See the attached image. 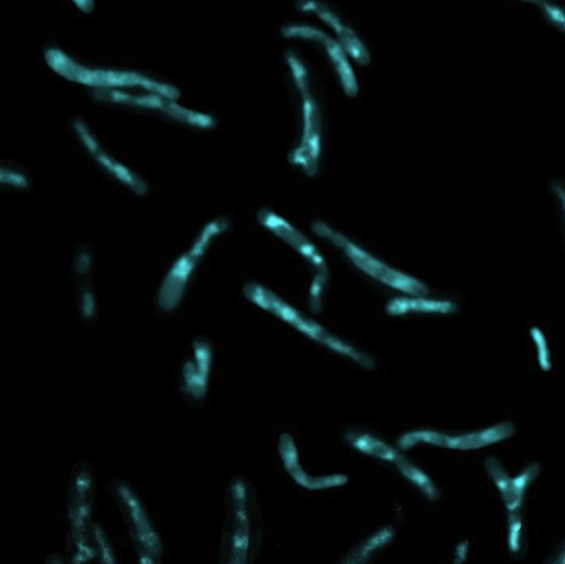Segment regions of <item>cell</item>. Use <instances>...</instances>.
<instances>
[{
  "label": "cell",
  "instance_id": "6da1fadb",
  "mask_svg": "<svg viewBox=\"0 0 565 564\" xmlns=\"http://www.w3.org/2000/svg\"><path fill=\"white\" fill-rule=\"evenodd\" d=\"M262 539L257 492L244 477H233L225 489L218 564H254Z\"/></svg>",
  "mask_w": 565,
  "mask_h": 564
},
{
  "label": "cell",
  "instance_id": "7a4b0ae2",
  "mask_svg": "<svg viewBox=\"0 0 565 564\" xmlns=\"http://www.w3.org/2000/svg\"><path fill=\"white\" fill-rule=\"evenodd\" d=\"M242 290L244 297L250 304L287 323L305 337L364 369L371 370L374 368V360L371 355L334 334L312 318L301 313L266 286L256 281H248Z\"/></svg>",
  "mask_w": 565,
  "mask_h": 564
},
{
  "label": "cell",
  "instance_id": "3957f363",
  "mask_svg": "<svg viewBox=\"0 0 565 564\" xmlns=\"http://www.w3.org/2000/svg\"><path fill=\"white\" fill-rule=\"evenodd\" d=\"M94 499V473L87 465L78 464L72 470L66 499L67 546L71 564L93 562Z\"/></svg>",
  "mask_w": 565,
  "mask_h": 564
},
{
  "label": "cell",
  "instance_id": "277c9868",
  "mask_svg": "<svg viewBox=\"0 0 565 564\" xmlns=\"http://www.w3.org/2000/svg\"><path fill=\"white\" fill-rule=\"evenodd\" d=\"M311 228L317 236L338 248L359 270L375 281L403 295L426 296L429 292L424 281L375 257L328 223L316 221Z\"/></svg>",
  "mask_w": 565,
  "mask_h": 564
},
{
  "label": "cell",
  "instance_id": "5b68a950",
  "mask_svg": "<svg viewBox=\"0 0 565 564\" xmlns=\"http://www.w3.org/2000/svg\"><path fill=\"white\" fill-rule=\"evenodd\" d=\"M286 58L300 93L302 110L301 136L298 145L289 155V161L307 175L313 177L319 169L321 152V110L311 92L310 76L302 61L291 51L287 53Z\"/></svg>",
  "mask_w": 565,
  "mask_h": 564
},
{
  "label": "cell",
  "instance_id": "8992f818",
  "mask_svg": "<svg viewBox=\"0 0 565 564\" xmlns=\"http://www.w3.org/2000/svg\"><path fill=\"white\" fill-rule=\"evenodd\" d=\"M224 219L207 222L195 236L190 247L183 252L164 274L157 291V305L162 311L173 310L181 301L190 278L212 242L226 231Z\"/></svg>",
  "mask_w": 565,
  "mask_h": 564
},
{
  "label": "cell",
  "instance_id": "52a82bcc",
  "mask_svg": "<svg viewBox=\"0 0 565 564\" xmlns=\"http://www.w3.org/2000/svg\"><path fill=\"white\" fill-rule=\"evenodd\" d=\"M345 440L355 450L394 467L428 500L435 501L438 499L439 489L434 480L419 466L408 459L399 448H395L385 440L359 429L348 430Z\"/></svg>",
  "mask_w": 565,
  "mask_h": 564
},
{
  "label": "cell",
  "instance_id": "ba28073f",
  "mask_svg": "<svg viewBox=\"0 0 565 564\" xmlns=\"http://www.w3.org/2000/svg\"><path fill=\"white\" fill-rule=\"evenodd\" d=\"M110 487L115 503L135 543L136 551L145 552L159 560L162 543L142 501L134 488L124 480H116Z\"/></svg>",
  "mask_w": 565,
  "mask_h": 564
},
{
  "label": "cell",
  "instance_id": "9c48e42d",
  "mask_svg": "<svg viewBox=\"0 0 565 564\" xmlns=\"http://www.w3.org/2000/svg\"><path fill=\"white\" fill-rule=\"evenodd\" d=\"M511 432L512 428L507 425L463 434H448L435 429L420 428L408 430L401 435L397 439V446L401 450H408L419 445L454 450H472L500 441L508 437Z\"/></svg>",
  "mask_w": 565,
  "mask_h": 564
},
{
  "label": "cell",
  "instance_id": "30bf717a",
  "mask_svg": "<svg viewBox=\"0 0 565 564\" xmlns=\"http://www.w3.org/2000/svg\"><path fill=\"white\" fill-rule=\"evenodd\" d=\"M281 34L287 39L310 41L322 46L340 79L344 93L350 97L356 96L359 83L349 61V55L334 38L308 24L286 25L281 29Z\"/></svg>",
  "mask_w": 565,
  "mask_h": 564
},
{
  "label": "cell",
  "instance_id": "8fae6325",
  "mask_svg": "<svg viewBox=\"0 0 565 564\" xmlns=\"http://www.w3.org/2000/svg\"><path fill=\"white\" fill-rule=\"evenodd\" d=\"M257 217L262 226L298 253L315 269V273H329L321 252L299 228L269 209H262Z\"/></svg>",
  "mask_w": 565,
  "mask_h": 564
},
{
  "label": "cell",
  "instance_id": "7c38bea8",
  "mask_svg": "<svg viewBox=\"0 0 565 564\" xmlns=\"http://www.w3.org/2000/svg\"><path fill=\"white\" fill-rule=\"evenodd\" d=\"M486 470L494 483L507 514L522 513L526 492L540 472L537 464H530L516 476H511L493 457L484 461Z\"/></svg>",
  "mask_w": 565,
  "mask_h": 564
},
{
  "label": "cell",
  "instance_id": "4fadbf2b",
  "mask_svg": "<svg viewBox=\"0 0 565 564\" xmlns=\"http://www.w3.org/2000/svg\"><path fill=\"white\" fill-rule=\"evenodd\" d=\"M278 455L282 468L291 480L309 491H320L343 487L349 482L344 473L311 475L302 466L295 438L289 433H282L278 438Z\"/></svg>",
  "mask_w": 565,
  "mask_h": 564
},
{
  "label": "cell",
  "instance_id": "5bb4252c",
  "mask_svg": "<svg viewBox=\"0 0 565 564\" xmlns=\"http://www.w3.org/2000/svg\"><path fill=\"white\" fill-rule=\"evenodd\" d=\"M72 126L82 146L102 169L137 194H143L147 191L145 181L107 152L82 119L74 120Z\"/></svg>",
  "mask_w": 565,
  "mask_h": 564
},
{
  "label": "cell",
  "instance_id": "9a60e30c",
  "mask_svg": "<svg viewBox=\"0 0 565 564\" xmlns=\"http://www.w3.org/2000/svg\"><path fill=\"white\" fill-rule=\"evenodd\" d=\"M300 10L315 13L335 34V40L344 52L358 64L367 65L371 55L358 33L348 25L332 9L319 1H301Z\"/></svg>",
  "mask_w": 565,
  "mask_h": 564
},
{
  "label": "cell",
  "instance_id": "2e32d148",
  "mask_svg": "<svg viewBox=\"0 0 565 564\" xmlns=\"http://www.w3.org/2000/svg\"><path fill=\"white\" fill-rule=\"evenodd\" d=\"M456 310V305L448 299L426 296L398 295L385 305V311L392 317L407 315H448Z\"/></svg>",
  "mask_w": 565,
  "mask_h": 564
},
{
  "label": "cell",
  "instance_id": "e0dca14e",
  "mask_svg": "<svg viewBox=\"0 0 565 564\" xmlns=\"http://www.w3.org/2000/svg\"><path fill=\"white\" fill-rule=\"evenodd\" d=\"M393 525H382L354 544L338 564H371L372 561L394 540Z\"/></svg>",
  "mask_w": 565,
  "mask_h": 564
},
{
  "label": "cell",
  "instance_id": "ac0fdd59",
  "mask_svg": "<svg viewBox=\"0 0 565 564\" xmlns=\"http://www.w3.org/2000/svg\"><path fill=\"white\" fill-rule=\"evenodd\" d=\"M207 384L209 379L199 372L192 358L185 359L181 369L182 392L191 400L200 401L206 393Z\"/></svg>",
  "mask_w": 565,
  "mask_h": 564
},
{
  "label": "cell",
  "instance_id": "d6986e66",
  "mask_svg": "<svg viewBox=\"0 0 565 564\" xmlns=\"http://www.w3.org/2000/svg\"><path fill=\"white\" fill-rule=\"evenodd\" d=\"M93 255L88 247H79L72 260V275L75 285L92 281Z\"/></svg>",
  "mask_w": 565,
  "mask_h": 564
},
{
  "label": "cell",
  "instance_id": "ffe728a7",
  "mask_svg": "<svg viewBox=\"0 0 565 564\" xmlns=\"http://www.w3.org/2000/svg\"><path fill=\"white\" fill-rule=\"evenodd\" d=\"M96 564H118L110 541L99 524L94 526V558Z\"/></svg>",
  "mask_w": 565,
  "mask_h": 564
},
{
  "label": "cell",
  "instance_id": "44dd1931",
  "mask_svg": "<svg viewBox=\"0 0 565 564\" xmlns=\"http://www.w3.org/2000/svg\"><path fill=\"white\" fill-rule=\"evenodd\" d=\"M191 349V358L194 361L196 369L203 376L209 379L213 359V350L210 341L203 337L195 338L192 341Z\"/></svg>",
  "mask_w": 565,
  "mask_h": 564
},
{
  "label": "cell",
  "instance_id": "7402d4cb",
  "mask_svg": "<svg viewBox=\"0 0 565 564\" xmlns=\"http://www.w3.org/2000/svg\"><path fill=\"white\" fill-rule=\"evenodd\" d=\"M75 286L78 312L84 320L89 321L96 315V298L92 287V281Z\"/></svg>",
  "mask_w": 565,
  "mask_h": 564
},
{
  "label": "cell",
  "instance_id": "603a6c76",
  "mask_svg": "<svg viewBox=\"0 0 565 564\" xmlns=\"http://www.w3.org/2000/svg\"><path fill=\"white\" fill-rule=\"evenodd\" d=\"M523 519L522 513L508 514V547L512 554H519L523 546Z\"/></svg>",
  "mask_w": 565,
  "mask_h": 564
},
{
  "label": "cell",
  "instance_id": "cb8c5ba5",
  "mask_svg": "<svg viewBox=\"0 0 565 564\" xmlns=\"http://www.w3.org/2000/svg\"><path fill=\"white\" fill-rule=\"evenodd\" d=\"M329 273H315L309 287V307L319 311L322 304V295L328 283Z\"/></svg>",
  "mask_w": 565,
  "mask_h": 564
},
{
  "label": "cell",
  "instance_id": "d4e9b609",
  "mask_svg": "<svg viewBox=\"0 0 565 564\" xmlns=\"http://www.w3.org/2000/svg\"><path fill=\"white\" fill-rule=\"evenodd\" d=\"M0 182L15 189H25L30 184L29 179L24 173L6 167L0 169Z\"/></svg>",
  "mask_w": 565,
  "mask_h": 564
},
{
  "label": "cell",
  "instance_id": "484cf974",
  "mask_svg": "<svg viewBox=\"0 0 565 564\" xmlns=\"http://www.w3.org/2000/svg\"><path fill=\"white\" fill-rule=\"evenodd\" d=\"M469 552V542L467 540L460 541L455 549L454 558L451 564H465Z\"/></svg>",
  "mask_w": 565,
  "mask_h": 564
},
{
  "label": "cell",
  "instance_id": "4316f807",
  "mask_svg": "<svg viewBox=\"0 0 565 564\" xmlns=\"http://www.w3.org/2000/svg\"><path fill=\"white\" fill-rule=\"evenodd\" d=\"M547 564H565V541L556 549L555 553L547 561Z\"/></svg>",
  "mask_w": 565,
  "mask_h": 564
},
{
  "label": "cell",
  "instance_id": "83f0119b",
  "mask_svg": "<svg viewBox=\"0 0 565 564\" xmlns=\"http://www.w3.org/2000/svg\"><path fill=\"white\" fill-rule=\"evenodd\" d=\"M137 557H138V564H158V561L157 558H154L153 556L145 553V552H141V551H137Z\"/></svg>",
  "mask_w": 565,
  "mask_h": 564
},
{
  "label": "cell",
  "instance_id": "f1b7e54d",
  "mask_svg": "<svg viewBox=\"0 0 565 564\" xmlns=\"http://www.w3.org/2000/svg\"><path fill=\"white\" fill-rule=\"evenodd\" d=\"M45 564H66L58 554H50L45 561Z\"/></svg>",
  "mask_w": 565,
  "mask_h": 564
}]
</instances>
